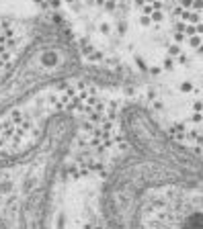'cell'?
<instances>
[{
    "instance_id": "1",
    "label": "cell",
    "mask_w": 203,
    "mask_h": 229,
    "mask_svg": "<svg viewBox=\"0 0 203 229\" xmlns=\"http://www.w3.org/2000/svg\"><path fill=\"white\" fill-rule=\"evenodd\" d=\"M101 209L109 229H203V158L170 137L146 108H127Z\"/></svg>"
}]
</instances>
